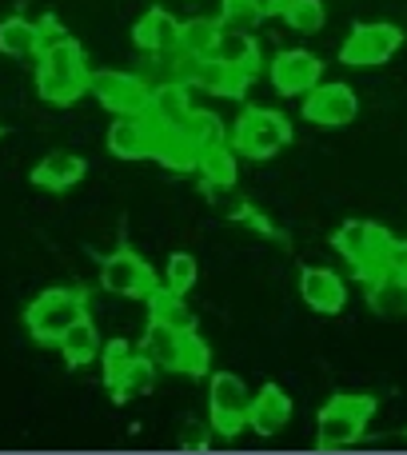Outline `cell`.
<instances>
[{
    "mask_svg": "<svg viewBox=\"0 0 407 455\" xmlns=\"http://www.w3.org/2000/svg\"><path fill=\"white\" fill-rule=\"evenodd\" d=\"M280 16L296 32H320L323 20H328V8H323V0H288Z\"/></svg>",
    "mask_w": 407,
    "mask_h": 455,
    "instance_id": "obj_29",
    "label": "cell"
},
{
    "mask_svg": "<svg viewBox=\"0 0 407 455\" xmlns=\"http://www.w3.org/2000/svg\"><path fill=\"white\" fill-rule=\"evenodd\" d=\"M227 144H232L240 156L267 160L291 144V120L283 116V112H272V108H248L240 120H235Z\"/></svg>",
    "mask_w": 407,
    "mask_h": 455,
    "instance_id": "obj_5",
    "label": "cell"
},
{
    "mask_svg": "<svg viewBox=\"0 0 407 455\" xmlns=\"http://www.w3.org/2000/svg\"><path fill=\"white\" fill-rule=\"evenodd\" d=\"M56 347H60L68 368H88L92 360H100V331H96V323L84 315V320H76L60 339H56Z\"/></svg>",
    "mask_w": 407,
    "mask_h": 455,
    "instance_id": "obj_21",
    "label": "cell"
},
{
    "mask_svg": "<svg viewBox=\"0 0 407 455\" xmlns=\"http://www.w3.org/2000/svg\"><path fill=\"white\" fill-rule=\"evenodd\" d=\"M368 307L376 315H407V275L379 272L368 280Z\"/></svg>",
    "mask_w": 407,
    "mask_h": 455,
    "instance_id": "obj_22",
    "label": "cell"
},
{
    "mask_svg": "<svg viewBox=\"0 0 407 455\" xmlns=\"http://www.w3.org/2000/svg\"><path fill=\"white\" fill-rule=\"evenodd\" d=\"M36 92L48 104H72L88 92V64L84 48L76 40H60V44L44 48L36 56Z\"/></svg>",
    "mask_w": 407,
    "mask_h": 455,
    "instance_id": "obj_1",
    "label": "cell"
},
{
    "mask_svg": "<svg viewBox=\"0 0 407 455\" xmlns=\"http://www.w3.org/2000/svg\"><path fill=\"white\" fill-rule=\"evenodd\" d=\"M152 156H156L168 172H196L200 168V152H196V144L184 136V128H168V132H160L156 128Z\"/></svg>",
    "mask_w": 407,
    "mask_h": 455,
    "instance_id": "obj_20",
    "label": "cell"
},
{
    "mask_svg": "<svg viewBox=\"0 0 407 455\" xmlns=\"http://www.w3.org/2000/svg\"><path fill=\"white\" fill-rule=\"evenodd\" d=\"M403 48V32L395 24H355L352 36L339 48V60L352 68H371V64L392 60Z\"/></svg>",
    "mask_w": 407,
    "mask_h": 455,
    "instance_id": "obj_8",
    "label": "cell"
},
{
    "mask_svg": "<svg viewBox=\"0 0 407 455\" xmlns=\"http://www.w3.org/2000/svg\"><path fill=\"white\" fill-rule=\"evenodd\" d=\"M291 419V400L288 392H280L275 384L259 387L256 395H251V408H248V427L256 435H280L283 427H288Z\"/></svg>",
    "mask_w": 407,
    "mask_h": 455,
    "instance_id": "obj_17",
    "label": "cell"
},
{
    "mask_svg": "<svg viewBox=\"0 0 407 455\" xmlns=\"http://www.w3.org/2000/svg\"><path fill=\"white\" fill-rule=\"evenodd\" d=\"M355 112H360V100H355V92L347 84H315L304 96V116L312 124L344 128L355 120Z\"/></svg>",
    "mask_w": 407,
    "mask_h": 455,
    "instance_id": "obj_11",
    "label": "cell"
},
{
    "mask_svg": "<svg viewBox=\"0 0 407 455\" xmlns=\"http://www.w3.org/2000/svg\"><path fill=\"white\" fill-rule=\"evenodd\" d=\"M180 448H188V451H200V448H208V427H196V424H192L188 432L180 435Z\"/></svg>",
    "mask_w": 407,
    "mask_h": 455,
    "instance_id": "obj_36",
    "label": "cell"
},
{
    "mask_svg": "<svg viewBox=\"0 0 407 455\" xmlns=\"http://www.w3.org/2000/svg\"><path fill=\"white\" fill-rule=\"evenodd\" d=\"M184 376H208V344L196 331H184V355H180Z\"/></svg>",
    "mask_w": 407,
    "mask_h": 455,
    "instance_id": "obj_33",
    "label": "cell"
},
{
    "mask_svg": "<svg viewBox=\"0 0 407 455\" xmlns=\"http://www.w3.org/2000/svg\"><path fill=\"white\" fill-rule=\"evenodd\" d=\"M376 416L371 395H331L315 419V448L320 451H344L363 435L368 419Z\"/></svg>",
    "mask_w": 407,
    "mask_h": 455,
    "instance_id": "obj_2",
    "label": "cell"
},
{
    "mask_svg": "<svg viewBox=\"0 0 407 455\" xmlns=\"http://www.w3.org/2000/svg\"><path fill=\"white\" fill-rule=\"evenodd\" d=\"M88 92L104 104L108 112H148L152 100V84L144 76H132V72H88Z\"/></svg>",
    "mask_w": 407,
    "mask_h": 455,
    "instance_id": "obj_7",
    "label": "cell"
},
{
    "mask_svg": "<svg viewBox=\"0 0 407 455\" xmlns=\"http://www.w3.org/2000/svg\"><path fill=\"white\" fill-rule=\"evenodd\" d=\"M152 144H156V124H152L144 112H120L108 128V152L120 160H140L152 156Z\"/></svg>",
    "mask_w": 407,
    "mask_h": 455,
    "instance_id": "obj_12",
    "label": "cell"
},
{
    "mask_svg": "<svg viewBox=\"0 0 407 455\" xmlns=\"http://www.w3.org/2000/svg\"><path fill=\"white\" fill-rule=\"evenodd\" d=\"M251 4H256V12H259V16H280L288 0H251Z\"/></svg>",
    "mask_w": 407,
    "mask_h": 455,
    "instance_id": "obj_37",
    "label": "cell"
},
{
    "mask_svg": "<svg viewBox=\"0 0 407 455\" xmlns=\"http://www.w3.org/2000/svg\"><path fill=\"white\" fill-rule=\"evenodd\" d=\"M144 116H148L160 132L184 128L192 116L188 84H180V80H160V84H152V100H148V112H144Z\"/></svg>",
    "mask_w": 407,
    "mask_h": 455,
    "instance_id": "obj_15",
    "label": "cell"
},
{
    "mask_svg": "<svg viewBox=\"0 0 407 455\" xmlns=\"http://www.w3.org/2000/svg\"><path fill=\"white\" fill-rule=\"evenodd\" d=\"M0 52L4 56H40V24L24 16L0 20Z\"/></svg>",
    "mask_w": 407,
    "mask_h": 455,
    "instance_id": "obj_24",
    "label": "cell"
},
{
    "mask_svg": "<svg viewBox=\"0 0 407 455\" xmlns=\"http://www.w3.org/2000/svg\"><path fill=\"white\" fill-rule=\"evenodd\" d=\"M196 275H200V264H196V256H192V251H172V256H168L164 288H172V291H180V296H188L192 283H196Z\"/></svg>",
    "mask_w": 407,
    "mask_h": 455,
    "instance_id": "obj_30",
    "label": "cell"
},
{
    "mask_svg": "<svg viewBox=\"0 0 407 455\" xmlns=\"http://www.w3.org/2000/svg\"><path fill=\"white\" fill-rule=\"evenodd\" d=\"M299 296H304V304L312 307V312L336 315V312H344V304H347V283H344V275L331 272V267H304V272H299Z\"/></svg>",
    "mask_w": 407,
    "mask_h": 455,
    "instance_id": "obj_13",
    "label": "cell"
},
{
    "mask_svg": "<svg viewBox=\"0 0 407 455\" xmlns=\"http://www.w3.org/2000/svg\"><path fill=\"white\" fill-rule=\"evenodd\" d=\"M132 40L140 52L148 56H172L180 48V20H176L168 8H148V12L136 20Z\"/></svg>",
    "mask_w": 407,
    "mask_h": 455,
    "instance_id": "obj_14",
    "label": "cell"
},
{
    "mask_svg": "<svg viewBox=\"0 0 407 455\" xmlns=\"http://www.w3.org/2000/svg\"><path fill=\"white\" fill-rule=\"evenodd\" d=\"M140 352L148 355V360L156 363V368H164V371H180L184 331H176V328H168V323L152 320V323H148V331H144Z\"/></svg>",
    "mask_w": 407,
    "mask_h": 455,
    "instance_id": "obj_19",
    "label": "cell"
},
{
    "mask_svg": "<svg viewBox=\"0 0 407 455\" xmlns=\"http://www.w3.org/2000/svg\"><path fill=\"white\" fill-rule=\"evenodd\" d=\"M132 347L124 344V339H112V344L100 347V360H104V384H108V392L120 384V371L128 368V360H132Z\"/></svg>",
    "mask_w": 407,
    "mask_h": 455,
    "instance_id": "obj_32",
    "label": "cell"
},
{
    "mask_svg": "<svg viewBox=\"0 0 407 455\" xmlns=\"http://www.w3.org/2000/svg\"><path fill=\"white\" fill-rule=\"evenodd\" d=\"M267 76H272L275 92L283 96H307L323 76V60L312 56L307 48H288L280 52L272 64H267Z\"/></svg>",
    "mask_w": 407,
    "mask_h": 455,
    "instance_id": "obj_10",
    "label": "cell"
},
{
    "mask_svg": "<svg viewBox=\"0 0 407 455\" xmlns=\"http://www.w3.org/2000/svg\"><path fill=\"white\" fill-rule=\"evenodd\" d=\"M216 20H219V28H227V32H251L259 20H264V16L256 12V4H251V0H224Z\"/></svg>",
    "mask_w": 407,
    "mask_h": 455,
    "instance_id": "obj_31",
    "label": "cell"
},
{
    "mask_svg": "<svg viewBox=\"0 0 407 455\" xmlns=\"http://www.w3.org/2000/svg\"><path fill=\"white\" fill-rule=\"evenodd\" d=\"M235 156H240V152H235L232 144H216V148L200 152L204 184H216V188H232V184H235V172H240Z\"/></svg>",
    "mask_w": 407,
    "mask_h": 455,
    "instance_id": "obj_25",
    "label": "cell"
},
{
    "mask_svg": "<svg viewBox=\"0 0 407 455\" xmlns=\"http://www.w3.org/2000/svg\"><path fill=\"white\" fill-rule=\"evenodd\" d=\"M152 384H156V363L144 352H136L132 360H128V368L120 371V384L112 387V395H116V400H132V395L152 392Z\"/></svg>",
    "mask_w": 407,
    "mask_h": 455,
    "instance_id": "obj_26",
    "label": "cell"
},
{
    "mask_svg": "<svg viewBox=\"0 0 407 455\" xmlns=\"http://www.w3.org/2000/svg\"><path fill=\"white\" fill-rule=\"evenodd\" d=\"M84 180V160L76 152H48L36 168H32V184L44 192H68L72 184Z\"/></svg>",
    "mask_w": 407,
    "mask_h": 455,
    "instance_id": "obj_18",
    "label": "cell"
},
{
    "mask_svg": "<svg viewBox=\"0 0 407 455\" xmlns=\"http://www.w3.org/2000/svg\"><path fill=\"white\" fill-rule=\"evenodd\" d=\"M216 40H219V20H211V16H192V20L180 24V52L211 56Z\"/></svg>",
    "mask_w": 407,
    "mask_h": 455,
    "instance_id": "obj_27",
    "label": "cell"
},
{
    "mask_svg": "<svg viewBox=\"0 0 407 455\" xmlns=\"http://www.w3.org/2000/svg\"><path fill=\"white\" fill-rule=\"evenodd\" d=\"M100 283L108 291H116V296H128V299H148L152 291L160 288L152 267L128 248L112 251V256L100 264Z\"/></svg>",
    "mask_w": 407,
    "mask_h": 455,
    "instance_id": "obj_9",
    "label": "cell"
},
{
    "mask_svg": "<svg viewBox=\"0 0 407 455\" xmlns=\"http://www.w3.org/2000/svg\"><path fill=\"white\" fill-rule=\"evenodd\" d=\"M387 272L407 275V240H395L392 251H387Z\"/></svg>",
    "mask_w": 407,
    "mask_h": 455,
    "instance_id": "obj_35",
    "label": "cell"
},
{
    "mask_svg": "<svg viewBox=\"0 0 407 455\" xmlns=\"http://www.w3.org/2000/svg\"><path fill=\"white\" fill-rule=\"evenodd\" d=\"M248 408H251V395L240 376L216 371L208 379V416H211V427L224 440H232V435H240L248 427Z\"/></svg>",
    "mask_w": 407,
    "mask_h": 455,
    "instance_id": "obj_6",
    "label": "cell"
},
{
    "mask_svg": "<svg viewBox=\"0 0 407 455\" xmlns=\"http://www.w3.org/2000/svg\"><path fill=\"white\" fill-rule=\"evenodd\" d=\"M88 315V296L76 288H48L24 307V328L40 344H56L76 320Z\"/></svg>",
    "mask_w": 407,
    "mask_h": 455,
    "instance_id": "obj_3",
    "label": "cell"
},
{
    "mask_svg": "<svg viewBox=\"0 0 407 455\" xmlns=\"http://www.w3.org/2000/svg\"><path fill=\"white\" fill-rule=\"evenodd\" d=\"M60 40H68V32L60 28V20H56V16H44V20H40V52H44V48H52V44H60Z\"/></svg>",
    "mask_w": 407,
    "mask_h": 455,
    "instance_id": "obj_34",
    "label": "cell"
},
{
    "mask_svg": "<svg viewBox=\"0 0 407 455\" xmlns=\"http://www.w3.org/2000/svg\"><path fill=\"white\" fill-rule=\"evenodd\" d=\"M216 60H224L232 72H240L243 80H256L259 68H264V56H259V40L251 32H227L219 28V40L211 48Z\"/></svg>",
    "mask_w": 407,
    "mask_h": 455,
    "instance_id": "obj_16",
    "label": "cell"
},
{
    "mask_svg": "<svg viewBox=\"0 0 407 455\" xmlns=\"http://www.w3.org/2000/svg\"><path fill=\"white\" fill-rule=\"evenodd\" d=\"M392 232L368 220H347L331 235V248L352 264V272L360 280H376L379 272H387V251H392Z\"/></svg>",
    "mask_w": 407,
    "mask_h": 455,
    "instance_id": "obj_4",
    "label": "cell"
},
{
    "mask_svg": "<svg viewBox=\"0 0 407 455\" xmlns=\"http://www.w3.org/2000/svg\"><path fill=\"white\" fill-rule=\"evenodd\" d=\"M148 307H152V320L168 323V328H176V331H196V312H188V304H184L180 291L156 288L148 296Z\"/></svg>",
    "mask_w": 407,
    "mask_h": 455,
    "instance_id": "obj_23",
    "label": "cell"
},
{
    "mask_svg": "<svg viewBox=\"0 0 407 455\" xmlns=\"http://www.w3.org/2000/svg\"><path fill=\"white\" fill-rule=\"evenodd\" d=\"M184 136L196 144V152H208V148H216V144H227V132H224V124H219V116L216 112H204V108H192L188 124H184Z\"/></svg>",
    "mask_w": 407,
    "mask_h": 455,
    "instance_id": "obj_28",
    "label": "cell"
}]
</instances>
